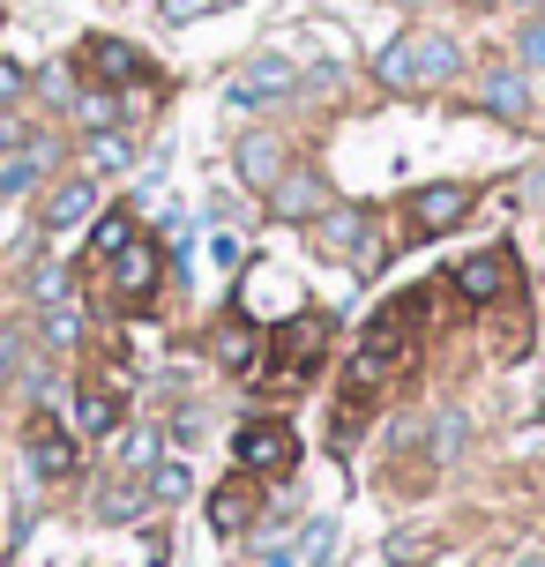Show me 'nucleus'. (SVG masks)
Wrapping results in <instances>:
<instances>
[{
	"mask_svg": "<svg viewBox=\"0 0 545 567\" xmlns=\"http://www.w3.org/2000/svg\"><path fill=\"white\" fill-rule=\"evenodd\" d=\"M419 321H426V299H419V291L389 299V307L367 321V337H359L351 381H381V373H397V367H403V351H411V337H419Z\"/></svg>",
	"mask_w": 545,
	"mask_h": 567,
	"instance_id": "nucleus-1",
	"label": "nucleus"
},
{
	"mask_svg": "<svg viewBox=\"0 0 545 567\" xmlns=\"http://www.w3.org/2000/svg\"><path fill=\"white\" fill-rule=\"evenodd\" d=\"M456 68H463V53L441 38V30H411V38H397L389 53L373 60V75H381L389 90H433V83H449Z\"/></svg>",
	"mask_w": 545,
	"mask_h": 567,
	"instance_id": "nucleus-2",
	"label": "nucleus"
},
{
	"mask_svg": "<svg viewBox=\"0 0 545 567\" xmlns=\"http://www.w3.org/2000/svg\"><path fill=\"white\" fill-rule=\"evenodd\" d=\"M232 463L255 471V478H277V471L299 463V433H291L285 419H247L239 433H232Z\"/></svg>",
	"mask_w": 545,
	"mask_h": 567,
	"instance_id": "nucleus-3",
	"label": "nucleus"
},
{
	"mask_svg": "<svg viewBox=\"0 0 545 567\" xmlns=\"http://www.w3.org/2000/svg\"><path fill=\"white\" fill-rule=\"evenodd\" d=\"M291 60H277V53H261V60H247L239 75H232V113H261V105H277V97H291Z\"/></svg>",
	"mask_w": 545,
	"mask_h": 567,
	"instance_id": "nucleus-4",
	"label": "nucleus"
},
{
	"mask_svg": "<svg viewBox=\"0 0 545 567\" xmlns=\"http://www.w3.org/2000/svg\"><path fill=\"white\" fill-rule=\"evenodd\" d=\"M321 351H329V313H291L285 329H277V373H285V381L315 373Z\"/></svg>",
	"mask_w": 545,
	"mask_h": 567,
	"instance_id": "nucleus-5",
	"label": "nucleus"
},
{
	"mask_svg": "<svg viewBox=\"0 0 545 567\" xmlns=\"http://www.w3.org/2000/svg\"><path fill=\"white\" fill-rule=\"evenodd\" d=\"M23 455H30L38 478H75V433H68L60 419H45V411L23 425Z\"/></svg>",
	"mask_w": 545,
	"mask_h": 567,
	"instance_id": "nucleus-6",
	"label": "nucleus"
},
{
	"mask_svg": "<svg viewBox=\"0 0 545 567\" xmlns=\"http://www.w3.org/2000/svg\"><path fill=\"white\" fill-rule=\"evenodd\" d=\"M456 291L471 299V307H493V299H508V291H516V261H508V247H486V255L456 261Z\"/></svg>",
	"mask_w": 545,
	"mask_h": 567,
	"instance_id": "nucleus-7",
	"label": "nucleus"
},
{
	"mask_svg": "<svg viewBox=\"0 0 545 567\" xmlns=\"http://www.w3.org/2000/svg\"><path fill=\"white\" fill-rule=\"evenodd\" d=\"M321 247L351 269H373V225L359 209H321Z\"/></svg>",
	"mask_w": 545,
	"mask_h": 567,
	"instance_id": "nucleus-8",
	"label": "nucleus"
},
{
	"mask_svg": "<svg viewBox=\"0 0 545 567\" xmlns=\"http://www.w3.org/2000/svg\"><path fill=\"white\" fill-rule=\"evenodd\" d=\"M463 209H471V187H456V179H433V187H419V195H411V225L433 239V231H456Z\"/></svg>",
	"mask_w": 545,
	"mask_h": 567,
	"instance_id": "nucleus-9",
	"label": "nucleus"
},
{
	"mask_svg": "<svg viewBox=\"0 0 545 567\" xmlns=\"http://www.w3.org/2000/svg\"><path fill=\"white\" fill-rule=\"evenodd\" d=\"M113 291L127 299V307H143L150 291H157V247H150V239H127V247L113 255Z\"/></svg>",
	"mask_w": 545,
	"mask_h": 567,
	"instance_id": "nucleus-10",
	"label": "nucleus"
},
{
	"mask_svg": "<svg viewBox=\"0 0 545 567\" xmlns=\"http://www.w3.org/2000/svg\"><path fill=\"white\" fill-rule=\"evenodd\" d=\"M247 523H255V485H247V478H225L217 493H209V530H217V538H239Z\"/></svg>",
	"mask_w": 545,
	"mask_h": 567,
	"instance_id": "nucleus-11",
	"label": "nucleus"
},
{
	"mask_svg": "<svg viewBox=\"0 0 545 567\" xmlns=\"http://www.w3.org/2000/svg\"><path fill=\"white\" fill-rule=\"evenodd\" d=\"M217 367L225 373H255L261 367V329L255 321H225V329H217Z\"/></svg>",
	"mask_w": 545,
	"mask_h": 567,
	"instance_id": "nucleus-12",
	"label": "nucleus"
},
{
	"mask_svg": "<svg viewBox=\"0 0 545 567\" xmlns=\"http://www.w3.org/2000/svg\"><path fill=\"white\" fill-rule=\"evenodd\" d=\"M75 425H83V433H113V425H120L113 381H83V389H75Z\"/></svg>",
	"mask_w": 545,
	"mask_h": 567,
	"instance_id": "nucleus-13",
	"label": "nucleus"
},
{
	"mask_svg": "<svg viewBox=\"0 0 545 567\" xmlns=\"http://www.w3.org/2000/svg\"><path fill=\"white\" fill-rule=\"evenodd\" d=\"M90 202H97V187H90V179H68V187H53V195H45V231L83 225V217H90Z\"/></svg>",
	"mask_w": 545,
	"mask_h": 567,
	"instance_id": "nucleus-14",
	"label": "nucleus"
},
{
	"mask_svg": "<svg viewBox=\"0 0 545 567\" xmlns=\"http://www.w3.org/2000/svg\"><path fill=\"white\" fill-rule=\"evenodd\" d=\"M90 68L105 75V83H127V75H150L143 53L135 45H120V38H90Z\"/></svg>",
	"mask_w": 545,
	"mask_h": 567,
	"instance_id": "nucleus-15",
	"label": "nucleus"
},
{
	"mask_svg": "<svg viewBox=\"0 0 545 567\" xmlns=\"http://www.w3.org/2000/svg\"><path fill=\"white\" fill-rule=\"evenodd\" d=\"M239 172H247L255 187H277V172H285V150H277L269 135H247V142H239Z\"/></svg>",
	"mask_w": 545,
	"mask_h": 567,
	"instance_id": "nucleus-16",
	"label": "nucleus"
},
{
	"mask_svg": "<svg viewBox=\"0 0 545 567\" xmlns=\"http://www.w3.org/2000/svg\"><path fill=\"white\" fill-rule=\"evenodd\" d=\"M277 209H285V217H321V209H329V195H321V179L291 172V179H277Z\"/></svg>",
	"mask_w": 545,
	"mask_h": 567,
	"instance_id": "nucleus-17",
	"label": "nucleus"
},
{
	"mask_svg": "<svg viewBox=\"0 0 545 567\" xmlns=\"http://www.w3.org/2000/svg\"><path fill=\"white\" fill-rule=\"evenodd\" d=\"M45 165H53V150H45V142H30V150H16V157L0 165V195H23V187H30V179H38Z\"/></svg>",
	"mask_w": 545,
	"mask_h": 567,
	"instance_id": "nucleus-18",
	"label": "nucleus"
},
{
	"mask_svg": "<svg viewBox=\"0 0 545 567\" xmlns=\"http://www.w3.org/2000/svg\"><path fill=\"white\" fill-rule=\"evenodd\" d=\"M479 97H486L493 113H508V120L531 113V83H523V75H486V83H479Z\"/></svg>",
	"mask_w": 545,
	"mask_h": 567,
	"instance_id": "nucleus-19",
	"label": "nucleus"
},
{
	"mask_svg": "<svg viewBox=\"0 0 545 567\" xmlns=\"http://www.w3.org/2000/svg\"><path fill=\"white\" fill-rule=\"evenodd\" d=\"M143 485H105V493H97V515H105V523H127V515H143Z\"/></svg>",
	"mask_w": 545,
	"mask_h": 567,
	"instance_id": "nucleus-20",
	"label": "nucleus"
},
{
	"mask_svg": "<svg viewBox=\"0 0 545 567\" xmlns=\"http://www.w3.org/2000/svg\"><path fill=\"white\" fill-rule=\"evenodd\" d=\"M187 485H195L187 463H157V471H150V493H157V501H187Z\"/></svg>",
	"mask_w": 545,
	"mask_h": 567,
	"instance_id": "nucleus-21",
	"label": "nucleus"
},
{
	"mask_svg": "<svg viewBox=\"0 0 545 567\" xmlns=\"http://www.w3.org/2000/svg\"><path fill=\"white\" fill-rule=\"evenodd\" d=\"M127 157H135V150H127V135H105V127H97V135H90V165H97V172L127 165Z\"/></svg>",
	"mask_w": 545,
	"mask_h": 567,
	"instance_id": "nucleus-22",
	"label": "nucleus"
},
{
	"mask_svg": "<svg viewBox=\"0 0 545 567\" xmlns=\"http://www.w3.org/2000/svg\"><path fill=\"white\" fill-rule=\"evenodd\" d=\"M127 239H135V225H127V217H105V225H97V239H90V247H97V255L113 261L120 247H127Z\"/></svg>",
	"mask_w": 545,
	"mask_h": 567,
	"instance_id": "nucleus-23",
	"label": "nucleus"
},
{
	"mask_svg": "<svg viewBox=\"0 0 545 567\" xmlns=\"http://www.w3.org/2000/svg\"><path fill=\"white\" fill-rule=\"evenodd\" d=\"M150 455H157V433H127V449H120V463H127V471H143Z\"/></svg>",
	"mask_w": 545,
	"mask_h": 567,
	"instance_id": "nucleus-24",
	"label": "nucleus"
},
{
	"mask_svg": "<svg viewBox=\"0 0 545 567\" xmlns=\"http://www.w3.org/2000/svg\"><path fill=\"white\" fill-rule=\"evenodd\" d=\"M209 8H225V0H165L173 23H195V16H209Z\"/></svg>",
	"mask_w": 545,
	"mask_h": 567,
	"instance_id": "nucleus-25",
	"label": "nucleus"
},
{
	"mask_svg": "<svg viewBox=\"0 0 545 567\" xmlns=\"http://www.w3.org/2000/svg\"><path fill=\"white\" fill-rule=\"evenodd\" d=\"M8 97H23V68L0 53V105H8Z\"/></svg>",
	"mask_w": 545,
	"mask_h": 567,
	"instance_id": "nucleus-26",
	"label": "nucleus"
},
{
	"mask_svg": "<svg viewBox=\"0 0 545 567\" xmlns=\"http://www.w3.org/2000/svg\"><path fill=\"white\" fill-rule=\"evenodd\" d=\"M523 60H531V68H545V23L523 30Z\"/></svg>",
	"mask_w": 545,
	"mask_h": 567,
	"instance_id": "nucleus-27",
	"label": "nucleus"
},
{
	"mask_svg": "<svg viewBox=\"0 0 545 567\" xmlns=\"http://www.w3.org/2000/svg\"><path fill=\"white\" fill-rule=\"evenodd\" d=\"M389 567H411V560H389Z\"/></svg>",
	"mask_w": 545,
	"mask_h": 567,
	"instance_id": "nucleus-28",
	"label": "nucleus"
},
{
	"mask_svg": "<svg viewBox=\"0 0 545 567\" xmlns=\"http://www.w3.org/2000/svg\"><path fill=\"white\" fill-rule=\"evenodd\" d=\"M523 567H545V560H523Z\"/></svg>",
	"mask_w": 545,
	"mask_h": 567,
	"instance_id": "nucleus-29",
	"label": "nucleus"
}]
</instances>
